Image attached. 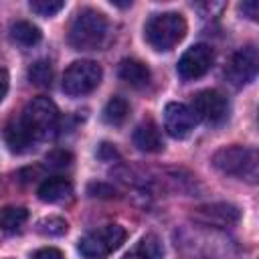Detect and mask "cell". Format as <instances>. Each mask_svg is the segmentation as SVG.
I'll return each instance as SVG.
<instances>
[{
  "label": "cell",
  "mask_w": 259,
  "mask_h": 259,
  "mask_svg": "<svg viewBox=\"0 0 259 259\" xmlns=\"http://www.w3.org/2000/svg\"><path fill=\"white\" fill-rule=\"evenodd\" d=\"M103 71L101 65L89 59H81V61H73L63 75V91L71 97H81L91 93L93 89H97V85L101 83Z\"/></svg>",
  "instance_id": "cell-5"
},
{
  "label": "cell",
  "mask_w": 259,
  "mask_h": 259,
  "mask_svg": "<svg viewBox=\"0 0 259 259\" xmlns=\"http://www.w3.org/2000/svg\"><path fill=\"white\" fill-rule=\"evenodd\" d=\"M194 123H196V117L186 103L170 101L164 107V130L168 132V136L182 140L194 130Z\"/></svg>",
  "instance_id": "cell-11"
},
{
  "label": "cell",
  "mask_w": 259,
  "mask_h": 259,
  "mask_svg": "<svg viewBox=\"0 0 259 259\" xmlns=\"http://www.w3.org/2000/svg\"><path fill=\"white\" fill-rule=\"evenodd\" d=\"M32 259H65V257H63V253H61L59 249H55V247H42V249L34 251Z\"/></svg>",
  "instance_id": "cell-24"
},
{
  "label": "cell",
  "mask_w": 259,
  "mask_h": 259,
  "mask_svg": "<svg viewBox=\"0 0 259 259\" xmlns=\"http://www.w3.org/2000/svg\"><path fill=\"white\" fill-rule=\"evenodd\" d=\"M125 241V231L119 225H105L81 237L79 253L85 259H105Z\"/></svg>",
  "instance_id": "cell-6"
},
{
  "label": "cell",
  "mask_w": 259,
  "mask_h": 259,
  "mask_svg": "<svg viewBox=\"0 0 259 259\" xmlns=\"http://www.w3.org/2000/svg\"><path fill=\"white\" fill-rule=\"evenodd\" d=\"M67 229H69V225L61 217H45L36 223V231L45 237H61L67 233Z\"/></svg>",
  "instance_id": "cell-21"
},
{
  "label": "cell",
  "mask_w": 259,
  "mask_h": 259,
  "mask_svg": "<svg viewBox=\"0 0 259 259\" xmlns=\"http://www.w3.org/2000/svg\"><path fill=\"white\" fill-rule=\"evenodd\" d=\"M127 113H130V103H127L123 97L115 95V97H111V99L105 103L101 117H103V121L109 123V125H121V123L125 121Z\"/></svg>",
  "instance_id": "cell-18"
},
{
  "label": "cell",
  "mask_w": 259,
  "mask_h": 259,
  "mask_svg": "<svg viewBox=\"0 0 259 259\" xmlns=\"http://www.w3.org/2000/svg\"><path fill=\"white\" fill-rule=\"evenodd\" d=\"M134 146H136L138 150H142V152H148V154L160 152V150L164 148L160 130H158V125H156L152 119L142 121V123L134 130Z\"/></svg>",
  "instance_id": "cell-12"
},
{
  "label": "cell",
  "mask_w": 259,
  "mask_h": 259,
  "mask_svg": "<svg viewBox=\"0 0 259 259\" xmlns=\"http://www.w3.org/2000/svg\"><path fill=\"white\" fill-rule=\"evenodd\" d=\"M28 210L22 206H4L0 208V229L4 233H16L26 223Z\"/></svg>",
  "instance_id": "cell-19"
},
{
  "label": "cell",
  "mask_w": 259,
  "mask_h": 259,
  "mask_svg": "<svg viewBox=\"0 0 259 259\" xmlns=\"http://www.w3.org/2000/svg\"><path fill=\"white\" fill-rule=\"evenodd\" d=\"M117 73H119V79L121 81H125L127 85H132L136 89L146 87L150 83V77H152L148 65L142 63V61H138V59H123L119 63Z\"/></svg>",
  "instance_id": "cell-13"
},
{
  "label": "cell",
  "mask_w": 259,
  "mask_h": 259,
  "mask_svg": "<svg viewBox=\"0 0 259 259\" xmlns=\"http://www.w3.org/2000/svg\"><path fill=\"white\" fill-rule=\"evenodd\" d=\"M212 166L229 176H237L243 178L247 182H255L257 180V172H259V160H257V152L253 148L247 146H225L221 150H217L212 154Z\"/></svg>",
  "instance_id": "cell-4"
},
{
  "label": "cell",
  "mask_w": 259,
  "mask_h": 259,
  "mask_svg": "<svg viewBox=\"0 0 259 259\" xmlns=\"http://www.w3.org/2000/svg\"><path fill=\"white\" fill-rule=\"evenodd\" d=\"M71 192H73V184L65 176H51V178L42 180L36 190V194L42 202H61V200L69 198Z\"/></svg>",
  "instance_id": "cell-14"
},
{
  "label": "cell",
  "mask_w": 259,
  "mask_h": 259,
  "mask_svg": "<svg viewBox=\"0 0 259 259\" xmlns=\"http://www.w3.org/2000/svg\"><path fill=\"white\" fill-rule=\"evenodd\" d=\"M28 79L36 87H49L53 81V65L49 61H36L28 69Z\"/></svg>",
  "instance_id": "cell-20"
},
{
  "label": "cell",
  "mask_w": 259,
  "mask_h": 259,
  "mask_svg": "<svg viewBox=\"0 0 259 259\" xmlns=\"http://www.w3.org/2000/svg\"><path fill=\"white\" fill-rule=\"evenodd\" d=\"M239 10L243 12V16H247V18H251V20H257V16H259V4H257L255 0L243 2V4L239 6Z\"/></svg>",
  "instance_id": "cell-26"
},
{
  "label": "cell",
  "mask_w": 259,
  "mask_h": 259,
  "mask_svg": "<svg viewBox=\"0 0 259 259\" xmlns=\"http://www.w3.org/2000/svg\"><path fill=\"white\" fill-rule=\"evenodd\" d=\"M212 61H214L212 49L204 42H198V45H192L190 49H186L182 53V57L178 59L176 69H178V75L184 81H192V79L202 77L212 67Z\"/></svg>",
  "instance_id": "cell-8"
},
{
  "label": "cell",
  "mask_w": 259,
  "mask_h": 259,
  "mask_svg": "<svg viewBox=\"0 0 259 259\" xmlns=\"http://www.w3.org/2000/svg\"><path fill=\"white\" fill-rule=\"evenodd\" d=\"M97 156H99L101 160H113V158H117V150H115L111 144L103 142V144L99 146V152H97Z\"/></svg>",
  "instance_id": "cell-27"
},
{
  "label": "cell",
  "mask_w": 259,
  "mask_h": 259,
  "mask_svg": "<svg viewBox=\"0 0 259 259\" xmlns=\"http://www.w3.org/2000/svg\"><path fill=\"white\" fill-rule=\"evenodd\" d=\"M71 162H73V156L67 150H55L47 156V166L51 168H67Z\"/></svg>",
  "instance_id": "cell-23"
},
{
  "label": "cell",
  "mask_w": 259,
  "mask_h": 259,
  "mask_svg": "<svg viewBox=\"0 0 259 259\" xmlns=\"http://www.w3.org/2000/svg\"><path fill=\"white\" fill-rule=\"evenodd\" d=\"M123 259H164L162 241L156 235H146L123 255Z\"/></svg>",
  "instance_id": "cell-15"
},
{
  "label": "cell",
  "mask_w": 259,
  "mask_h": 259,
  "mask_svg": "<svg viewBox=\"0 0 259 259\" xmlns=\"http://www.w3.org/2000/svg\"><path fill=\"white\" fill-rule=\"evenodd\" d=\"M89 194H91V196L107 198V196H113V194H115V190H113L111 186H107V184L97 182V184H91V186H89Z\"/></svg>",
  "instance_id": "cell-25"
},
{
  "label": "cell",
  "mask_w": 259,
  "mask_h": 259,
  "mask_svg": "<svg viewBox=\"0 0 259 259\" xmlns=\"http://www.w3.org/2000/svg\"><path fill=\"white\" fill-rule=\"evenodd\" d=\"M10 38L20 47H34L40 42L42 32L36 24L28 22V20H16L10 26Z\"/></svg>",
  "instance_id": "cell-16"
},
{
  "label": "cell",
  "mask_w": 259,
  "mask_h": 259,
  "mask_svg": "<svg viewBox=\"0 0 259 259\" xmlns=\"http://www.w3.org/2000/svg\"><path fill=\"white\" fill-rule=\"evenodd\" d=\"M190 109H192L196 119H202L206 123H221L227 117L229 101L221 91L204 89V91H198L194 95Z\"/></svg>",
  "instance_id": "cell-9"
},
{
  "label": "cell",
  "mask_w": 259,
  "mask_h": 259,
  "mask_svg": "<svg viewBox=\"0 0 259 259\" xmlns=\"http://www.w3.org/2000/svg\"><path fill=\"white\" fill-rule=\"evenodd\" d=\"M18 121L32 144L47 142V140H53L59 130V109L53 99L40 95L26 103Z\"/></svg>",
  "instance_id": "cell-1"
},
{
  "label": "cell",
  "mask_w": 259,
  "mask_h": 259,
  "mask_svg": "<svg viewBox=\"0 0 259 259\" xmlns=\"http://www.w3.org/2000/svg\"><path fill=\"white\" fill-rule=\"evenodd\" d=\"M109 34V22L103 12L85 8L81 10L69 30V42L75 51H97L105 45Z\"/></svg>",
  "instance_id": "cell-2"
},
{
  "label": "cell",
  "mask_w": 259,
  "mask_h": 259,
  "mask_svg": "<svg viewBox=\"0 0 259 259\" xmlns=\"http://www.w3.org/2000/svg\"><path fill=\"white\" fill-rule=\"evenodd\" d=\"M65 8V2L61 0H30V10L38 16H55Z\"/></svg>",
  "instance_id": "cell-22"
},
{
  "label": "cell",
  "mask_w": 259,
  "mask_h": 259,
  "mask_svg": "<svg viewBox=\"0 0 259 259\" xmlns=\"http://www.w3.org/2000/svg\"><path fill=\"white\" fill-rule=\"evenodd\" d=\"M192 219L204 227H214V229H227L239 223L241 212L237 206L227 204V202H212V204H202L194 208Z\"/></svg>",
  "instance_id": "cell-10"
},
{
  "label": "cell",
  "mask_w": 259,
  "mask_h": 259,
  "mask_svg": "<svg viewBox=\"0 0 259 259\" xmlns=\"http://www.w3.org/2000/svg\"><path fill=\"white\" fill-rule=\"evenodd\" d=\"M4 138H6L8 148H10L12 152H16V154H22V152H26V150L32 146V142L28 140V136H26V132H24V127L20 125L18 119H12V121L6 125Z\"/></svg>",
  "instance_id": "cell-17"
},
{
  "label": "cell",
  "mask_w": 259,
  "mask_h": 259,
  "mask_svg": "<svg viewBox=\"0 0 259 259\" xmlns=\"http://www.w3.org/2000/svg\"><path fill=\"white\" fill-rule=\"evenodd\" d=\"M186 34V20L178 12H162L148 18L144 26V36L148 45L156 51L174 49Z\"/></svg>",
  "instance_id": "cell-3"
},
{
  "label": "cell",
  "mask_w": 259,
  "mask_h": 259,
  "mask_svg": "<svg viewBox=\"0 0 259 259\" xmlns=\"http://www.w3.org/2000/svg\"><path fill=\"white\" fill-rule=\"evenodd\" d=\"M8 85H10L8 71H6L4 67H0V101L6 97V93H8Z\"/></svg>",
  "instance_id": "cell-28"
},
{
  "label": "cell",
  "mask_w": 259,
  "mask_h": 259,
  "mask_svg": "<svg viewBox=\"0 0 259 259\" xmlns=\"http://www.w3.org/2000/svg\"><path fill=\"white\" fill-rule=\"evenodd\" d=\"M257 71H259V53L253 45H247L231 57L225 69V77L233 87H243L257 77Z\"/></svg>",
  "instance_id": "cell-7"
}]
</instances>
